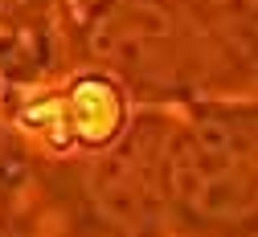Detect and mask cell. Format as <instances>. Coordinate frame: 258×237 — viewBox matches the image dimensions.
Instances as JSON below:
<instances>
[{"label":"cell","mask_w":258,"mask_h":237,"mask_svg":"<svg viewBox=\"0 0 258 237\" xmlns=\"http://www.w3.org/2000/svg\"><path fill=\"white\" fill-rule=\"evenodd\" d=\"M119 123V98L103 82H82L74 90V127L86 139H107Z\"/></svg>","instance_id":"6da1fadb"}]
</instances>
